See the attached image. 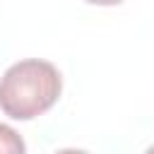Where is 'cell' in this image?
<instances>
[{
	"mask_svg": "<svg viewBox=\"0 0 154 154\" xmlns=\"http://www.w3.org/2000/svg\"><path fill=\"white\" fill-rule=\"evenodd\" d=\"M55 154H89V152H84V149H60Z\"/></svg>",
	"mask_w": 154,
	"mask_h": 154,
	"instance_id": "obj_4",
	"label": "cell"
},
{
	"mask_svg": "<svg viewBox=\"0 0 154 154\" xmlns=\"http://www.w3.org/2000/svg\"><path fill=\"white\" fill-rule=\"evenodd\" d=\"M84 2H91V5H120L123 0H84Z\"/></svg>",
	"mask_w": 154,
	"mask_h": 154,
	"instance_id": "obj_3",
	"label": "cell"
},
{
	"mask_svg": "<svg viewBox=\"0 0 154 154\" xmlns=\"http://www.w3.org/2000/svg\"><path fill=\"white\" fill-rule=\"evenodd\" d=\"M0 154H26L22 135L5 123H0Z\"/></svg>",
	"mask_w": 154,
	"mask_h": 154,
	"instance_id": "obj_2",
	"label": "cell"
},
{
	"mask_svg": "<svg viewBox=\"0 0 154 154\" xmlns=\"http://www.w3.org/2000/svg\"><path fill=\"white\" fill-rule=\"evenodd\" d=\"M60 89L63 79L53 63L26 58L0 77V108L14 120H31L58 101Z\"/></svg>",
	"mask_w": 154,
	"mask_h": 154,
	"instance_id": "obj_1",
	"label": "cell"
}]
</instances>
